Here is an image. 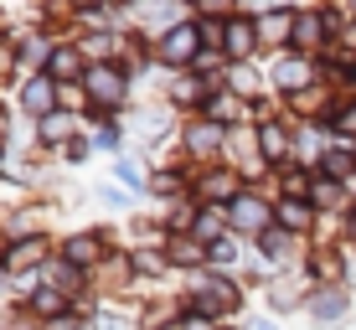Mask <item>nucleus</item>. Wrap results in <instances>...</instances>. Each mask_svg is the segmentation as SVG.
I'll return each mask as SVG.
<instances>
[{"instance_id": "nucleus-1", "label": "nucleus", "mask_w": 356, "mask_h": 330, "mask_svg": "<svg viewBox=\"0 0 356 330\" xmlns=\"http://www.w3.org/2000/svg\"><path fill=\"white\" fill-rule=\"evenodd\" d=\"M191 52H196V31H176L165 42V57H191Z\"/></svg>"}, {"instance_id": "nucleus-6", "label": "nucleus", "mask_w": 356, "mask_h": 330, "mask_svg": "<svg viewBox=\"0 0 356 330\" xmlns=\"http://www.w3.org/2000/svg\"><path fill=\"white\" fill-rule=\"evenodd\" d=\"M232 52H248V26H232Z\"/></svg>"}, {"instance_id": "nucleus-7", "label": "nucleus", "mask_w": 356, "mask_h": 330, "mask_svg": "<svg viewBox=\"0 0 356 330\" xmlns=\"http://www.w3.org/2000/svg\"><path fill=\"white\" fill-rule=\"evenodd\" d=\"M341 129H356V108H351V114H346V119H341Z\"/></svg>"}, {"instance_id": "nucleus-2", "label": "nucleus", "mask_w": 356, "mask_h": 330, "mask_svg": "<svg viewBox=\"0 0 356 330\" xmlns=\"http://www.w3.org/2000/svg\"><path fill=\"white\" fill-rule=\"evenodd\" d=\"M93 93L98 99H119V78L114 72H93Z\"/></svg>"}, {"instance_id": "nucleus-3", "label": "nucleus", "mask_w": 356, "mask_h": 330, "mask_svg": "<svg viewBox=\"0 0 356 330\" xmlns=\"http://www.w3.org/2000/svg\"><path fill=\"white\" fill-rule=\"evenodd\" d=\"M238 222H243V227H259V222H264V212H259L253 201H243V206H238Z\"/></svg>"}, {"instance_id": "nucleus-5", "label": "nucleus", "mask_w": 356, "mask_h": 330, "mask_svg": "<svg viewBox=\"0 0 356 330\" xmlns=\"http://www.w3.org/2000/svg\"><path fill=\"white\" fill-rule=\"evenodd\" d=\"M67 253H72V258H78V263H83V258H93V238H78V242H72Z\"/></svg>"}, {"instance_id": "nucleus-4", "label": "nucleus", "mask_w": 356, "mask_h": 330, "mask_svg": "<svg viewBox=\"0 0 356 330\" xmlns=\"http://www.w3.org/2000/svg\"><path fill=\"white\" fill-rule=\"evenodd\" d=\"M36 258H42V242H26V248H21V253H16V258H10V263H16V268H21V263H36Z\"/></svg>"}]
</instances>
